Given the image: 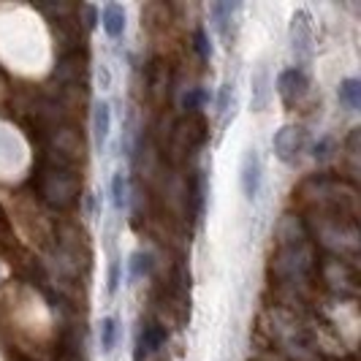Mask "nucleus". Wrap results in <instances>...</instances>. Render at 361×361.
Wrapping results in <instances>:
<instances>
[{
  "mask_svg": "<svg viewBox=\"0 0 361 361\" xmlns=\"http://www.w3.org/2000/svg\"><path fill=\"white\" fill-rule=\"evenodd\" d=\"M239 188H242V196L245 201H258L261 196V188H264V161H261V152L258 147H245L242 152V161H239Z\"/></svg>",
  "mask_w": 361,
  "mask_h": 361,
  "instance_id": "f257e3e1",
  "label": "nucleus"
},
{
  "mask_svg": "<svg viewBox=\"0 0 361 361\" xmlns=\"http://www.w3.org/2000/svg\"><path fill=\"white\" fill-rule=\"evenodd\" d=\"M290 49L296 57V68L305 71V66L312 57V17L307 8H299L290 17Z\"/></svg>",
  "mask_w": 361,
  "mask_h": 361,
  "instance_id": "f03ea898",
  "label": "nucleus"
},
{
  "mask_svg": "<svg viewBox=\"0 0 361 361\" xmlns=\"http://www.w3.org/2000/svg\"><path fill=\"white\" fill-rule=\"evenodd\" d=\"M271 147H274V155L280 161L288 163V166H296L302 161V152L307 149V133H305V128L286 126L274 133Z\"/></svg>",
  "mask_w": 361,
  "mask_h": 361,
  "instance_id": "7ed1b4c3",
  "label": "nucleus"
},
{
  "mask_svg": "<svg viewBox=\"0 0 361 361\" xmlns=\"http://www.w3.org/2000/svg\"><path fill=\"white\" fill-rule=\"evenodd\" d=\"M274 87H277V95L283 98V104H286V106H293V104H299L310 92V76H307V71L290 66L286 71H280Z\"/></svg>",
  "mask_w": 361,
  "mask_h": 361,
  "instance_id": "20e7f679",
  "label": "nucleus"
},
{
  "mask_svg": "<svg viewBox=\"0 0 361 361\" xmlns=\"http://www.w3.org/2000/svg\"><path fill=\"white\" fill-rule=\"evenodd\" d=\"M271 92H274V79L267 63H258L250 73V101H253V111H264L269 106Z\"/></svg>",
  "mask_w": 361,
  "mask_h": 361,
  "instance_id": "39448f33",
  "label": "nucleus"
},
{
  "mask_svg": "<svg viewBox=\"0 0 361 361\" xmlns=\"http://www.w3.org/2000/svg\"><path fill=\"white\" fill-rule=\"evenodd\" d=\"M101 27H104V33H106L109 38H114V41H120V38L126 36V30H128L126 6H120V3H106V6L101 8Z\"/></svg>",
  "mask_w": 361,
  "mask_h": 361,
  "instance_id": "423d86ee",
  "label": "nucleus"
},
{
  "mask_svg": "<svg viewBox=\"0 0 361 361\" xmlns=\"http://www.w3.org/2000/svg\"><path fill=\"white\" fill-rule=\"evenodd\" d=\"M109 136H111V106H109V101H98L92 109V142H95L98 152L106 149Z\"/></svg>",
  "mask_w": 361,
  "mask_h": 361,
  "instance_id": "0eeeda50",
  "label": "nucleus"
},
{
  "mask_svg": "<svg viewBox=\"0 0 361 361\" xmlns=\"http://www.w3.org/2000/svg\"><path fill=\"white\" fill-rule=\"evenodd\" d=\"M166 340V331L161 326H147L145 331L139 334V345H136V353H133V361H145L149 353H155L158 348Z\"/></svg>",
  "mask_w": 361,
  "mask_h": 361,
  "instance_id": "6e6552de",
  "label": "nucleus"
},
{
  "mask_svg": "<svg viewBox=\"0 0 361 361\" xmlns=\"http://www.w3.org/2000/svg\"><path fill=\"white\" fill-rule=\"evenodd\" d=\"M117 340H120V321H117L114 315L101 318V324H98V343H101V353H104V356L114 353Z\"/></svg>",
  "mask_w": 361,
  "mask_h": 361,
  "instance_id": "1a4fd4ad",
  "label": "nucleus"
},
{
  "mask_svg": "<svg viewBox=\"0 0 361 361\" xmlns=\"http://www.w3.org/2000/svg\"><path fill=\"white\" fill-rule=\"evenodd\" d=\"M337 101H340L345 109L356 111V109L361 106V82L359 79H353V76L343 79L340 87H337Z\"/></svg>",
  "mask_w": 361,
  "mask_h": 361,
  "instance_id": "9d476101",
  "label": "nucleus"
},
{
  "mask_svg": "<svg viewBox=\"0 0 361 361\" xmlns=\"http://www.w3.org/2000/svg\"><path fill=\"white\" fill-rule=\"evenodd\" d=\"M128 283H136V280H142L147 277L149 271H152V255L145 253V250H133V253L128 255Z\"/></svg>",
  "mask_w": 361,
  "mask_h": 361,
  "instance_id": "9b49d317",
  "label": "nucleus"
},
{
  "mask_svg": "<svg viewBox=\"0 0 361 361\" xmlns=\"http://www.w3.org/2000/svg\"><path fill=\"white\" fill-rule=\"evenodd\" d=\"M109 196H111V207L114 209H126L128 204V182L123 171H114L111 182H109Z\"/></svg>",
  "mask_w": 361,
  "mask_h": 361,
  "instance_id": "f8f14e48",
  "label": "nucleus"
},
{
  "mask_svg": "<svg viewBox=\"0 0 361 361\" xmlns=\"http://www.w3.org/2000/svg\"><path fill=\"white\" fill-rule=\"evenodd\" d=\"M236 8H239V3H215L209 11L215 14V27L217 33L223 38H228V19H231V14H234Z\"/></svg>",
  "mask_w": 361,
  "mask_h": 361,
  "instance_id": "ddd939ff",
  "label": "nucleus"
},
{
  "mask_svg": "<svg viewBox=\"0 0 361 361\" xmlns=\"http://www.w3.org/2000/svg\"><path fill=\"white\" fill-rule=\"evenodd\" d=\"M120 283H123V261L120 258H111L109 261V286H106L109 296H114L120 290Z\"/></svg>",
  "mask_w": 361,
  "mask_h": 361,
  "instance_id": "4468645a",
  "label": "nucleus"
},
{
  "mask_svg": "<svg viewBox=\"0 0 361 361\" xmlns=\"http://www.w3.org/2000/svg\"><path fill=\"white\" fill-rule=\"evenodd\" d=\"M209 101V95H207V90H201V87H193V90L185 92V98H182V104H185V109H201L204 104Z\"/></svg>",
  "mask_w": 361,
  "mask_h": 361,
  "instance_id": "2eb2a0df",
  "label": "nucleus"
},
{
  "mask_svg": "<svg viewBox=\"0 0 361 361\" xmlns=\"http://www.w3.org/2000/svg\"><path fill=\"white\" fill-rule=\"evenodd\" d=\"M234 98V82H226L220 92H217V114H226L228 111V104Z\"/></svg>",
  "mask_w": 361,
  "mask_h": 361,
  "instance_id": "dca6fc26",
  "label": "nucleus"
},
{
  "mask_svg": "<svg viewBox=\"0 0 361 361\" xmlns=\"http://www.w3.org/2000/svg\"><path fill=\"white\" fill-rule=\"evenodd\" d=\"M196 47H199L201 57H212V41L207 36V30H199V33H196Z\"/></svg>",
  "mask_w": 361,
  "mask_h": 361,
  "instance_id": "f3484780",
  "label": "nucleus"
},
{
  "mask_svg": "<svg viewBox=\"0 0 361 361\" xmlns=\"http://www.w3.org/2000/svg\"><path fill=\"white\" fill-rule=\"evenodd\" d=\"M109 79H111V76H109V68H106V66H101V68H98V82H101V90H106V87H109Z\"/></svg>",
  "mask_w": 361,
  "mask_h": 361,
  "instance_id": "a211bd4d",
  "label": "nucleus"
},
{
  "mask_svg": "<svg viewBox=\"0 0 361 361\" xmlns=\"http://www.w3.org/2000/svg\"><path fill=\"white\" fill-rule=\"evenodd\" d=\"M87 215H95V196H92V193H90V196H87Z\"/></svg>",
  "mask_w": 361,
  "mask_h": 361,
  "instance_id": "6ab92c4d",
  "label": "nucleus"
}]
</instances>
